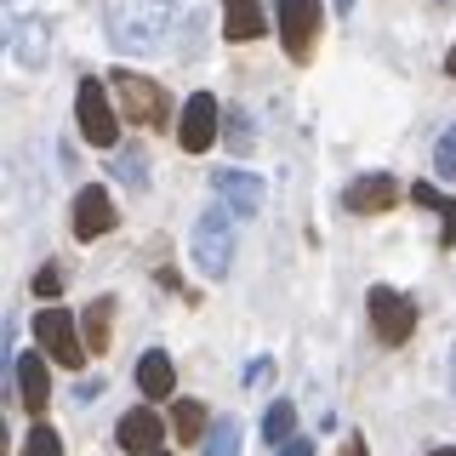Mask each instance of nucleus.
<instances>
[{
	"instance_id": "f257e3e1",
	"label": "nucleus",
	"mask_w": 456,
	"mask_h": 456,
	"mask_svg": "<svg viewBox=\"0 0 456 456\" xmlns=\"http://www.w3.org/2000/svg\"><path fill=\"white\" fill-rule=\"evenodd\" d=\"M171 28V0H109V40L120 52H154Z\"/></svg>"
},
{
	"instance_id": "f03ea898",
	"label": "nucleus",
	"mask_w": 456,
	"mask_h": 456,
	"mask_svg": "<svg viewBox=\"0 0 456 456\" xmlns=\"http://www.w3.org/2000/svg\"><path fill=\"white\" fill-rule=\"evenodd\" d=\"M109 92L120 97V114L132 126H142V132H154V126L171 120V97L160 92V80L137 75V69H114V75H109Z\"/></svg>"
},
{
	"instance_id": "7ed1b4c3",
	"label": "nucleus",
	"mask_w": 456,
	"mask_h": 456,
	"mask_svg": "<svg viewBox=\"0 0 456 456\" xmlns=\"http://www.w3.org/2000/svg\"><path fill=\"white\" fill-rule=\"evenodd\" d=\"M189 251H194V263H200L206 280H223L228 268H234V217H228L223 206L200 211L194 234H189Z\"/></svg>"
},
{
	"instance_id": "20e7f679",
	"label": "nucleus",
	"mask_w": 456,
	"mask_h": 456,
	"mask_svg": "<svg viewBox=\"0 0 456 456\" xmlns=\"http://www.w3.org/2000/svg\"><path fill=\"white\" fill-rule=\"evenodd\" d=\"M75 120H80V137L92 142V149H114V142H120V120H114V103H109V80H97V75L80 80Z\"/></svg>"
},
{
	"instance_id": "39448f33",
	"label": "nucleus",
	"mask_w": 456,
	"mask_h": 456,
	"mask_svg": "<svg viewBox=\"0 0 456 456\" xmlns=\"http://www.w3.org/2000/svg\"><path fill=\"white\" fill-rule=\"evenodd\" d=\"M365 314H370L377 342H388V348L411 342V331H417V303H411L405 291H394V285H370V291H365Z\"/></svg>"
},
{
	"instance_id": "423d86ee",
	"label": "nucleus",
	"mask_w": 456,
	"mask_h": 456,
	"mask_svg": "<svg viewBox=\"0 0 456 456\" xmlns=\"http://www.w3.org/2000/svg\"><path fill=\"white\" fill-rule=\"evenodd\" d=\"M274 23H280V46L291 63H308L314 57V35L325 23V6L320 0H274Z\"/></svg>"
},
{
	"instance_id": "0eeeda50",
	"label": "nucleus",
	"mask_w": 456,
	"mask_h": 456,
	"mask_svg": "<svg viewBox=\"0 0 456 456\" xmlns=\"http://www.w3.org/2000/svg\"><path fill=\"white\" fill-rule=\"evenodd\" d=\"M35 342H40V354H52L63 370L86 365V337L75 331V314L69 308H40L35 314Z\"/></svg>"
},
{
	"instance_id": "6e6552de",
	"label": "nucleus",
	"mask_w": 456,
	"mask_h": 456,
	"mask_svg": "<svg viewBox=\"0 0 456 456\" xmlns=\"http://www.w3.org/2000/svg\"><path fill=\"white\" fill-rule=\"evenodd\" d=\"M217 126H223V114H217V97H211V92H194L189 103H183L177 142H183L189 154H206L211 142H217Z\"/></svg>"
},
{
	"instance_id": "1a4fd4ad",
	"label": "nucleus",
	"mask_w": 456,
	"mask_h": 456,
	"mask_svg": "<svg viewBox=\"0 0 456 456\" xmlns=\"http://www.w3.org/2000/svg\"><path fill=\"white\" fill-rule=\"evenodd\" d=\"M399 183L388 177V171H365V177H354L348 189H342V206L354 211V217H370V211H388V206H399Z\"/></svg>"
},
{
	"instance_id": "9d476101",
	"label": "nucleus",
	"mask_w": 456,
	"mask_h": 456,
	"mask_svg": "<svg viewBox=\"0 0 456 456\" xmlns=\"http://www.w3.org/2000/svg\"><path fill=\"white\" fill-rule=\"evenodd\" d=\"M114 223H120V211H114V200H109V189H80L75 194V240H103V234H114Z\"/></svg>"
},
{
	"instance_id": "9b49d317",
	"label": "nucleus",
	"mask_w": 456,
	"mask_h": 456,
	"mask_svg": "<svg viewBox=\"0 0 456 456\" xmlns=\"http://www.w3.org/2000/svg\"><path fill=\"white\" fill-rule=\"evenodd\" d=\"M211 189H217L228 217H256V211H263V183H256L251 171H234V166H228V171L211 177Z\"/></svg>"
},
{
	"instance_id": "f8f14e48",
	"label": "nucleus",
	"mask_w": 456,
	"mask_h": 456,
	"mask_svg": "<svg viewBox=\"0 0 456 456\" xmlns=\"http://www.w3.org/2000/svg\"><path fill=\"white\" fill-rule=\"evenodd\" d=\"M114 439H120V451H132V456H154V451H160V439H166V422L154 417L149 405H137V411H126V417H120Z\"/></svg>"
},
{
	"instance_id": "ddd939ff",
	"label": "nucleus",
	"mask_w": 456,
	"mask_h": 456,
	"mask_svg": "<svg viewBox=\"0 0 456 456\" xmlns=\"http://www.w3.org/2000/svg\"><path fill=\"white\" fill-rule=\"evenodd\" d=\"M6 40H12V57H18L23 69H40V63H46V52H52V28L40 23V18H12Z\"/></svg>"
},
{
	"instance_id": "4468645a",
	"label": "nucleus",
	"mask_w": 456,
	"mask_h": 456,
	"mask_svg": "<svg viewBox=\"0 0 456 456\" xmlns=\"http://www.w3.org/2000/svg\"><path fill=\"white\" fill-rule=\"evenodd\" d=\"M18 394H23V411H46L52 405V370H46V354H18Z\"/></svg>"
},
{
	"instance_id": "2eb2a0df",
	"label": "nucleus",
	"mask_w": 456,
	"mask_h": 456,
	"mask_svg": "<svg viewBox=\"0 0 456 456\" xmlns=\"http://www.w3.org/2000/svg\"><path fill=\"white\" fill-rule=\"evenodd\" d=\"M223 35L228 40H263L268 35V18L256 0H223Z\"/></svg>"
},
{
	"instance_id": "dca6fc26",
	"label": "nucleus",
	"mask_w": 456,
	"mask_h": 456,
	"mask_svg": "<svg viewBox=\"0 0 456 456\" xmlns=\"http://www.w3.org/2000/svg\"><path fill=\"white\" fill-rule=\"evenodd\" d=\"M137 388H142V399H171V388H177L171 354H160V348L142 354V360H137Z\"/></svg>"
},
{
	"instance_id": "f3484780",
	"label": "nucleus",
	"mask_w": 456,
	"mask_h": 456,
	"mask_svg": "<svg viewBox=\"0 0 456 456\" xmlns=\"http://www.w3.org/2000/svg\"><path fill=\"white\" fill-rule=\"evenodd\" d=\"M80 331H86V354H103V348H109V337H114V297H97V303H86Z\"/></svg>"
},
{
	"instance_id": "a211bd4d",
	"label": "nucleus",
	"mask_w": 456,
	"mask_h": 456,
	"mask_svg": "<svg viewBox=\"0 0 456 456\" xmlns=\"http://www.w3.org/2000/svg\"><path fill=\"white\" fill-rule=\"evenodd\" d=\"M411 200H417V206H434L439 211V246H456V200H445L434 189V183H417V189H411Z\"/></svg>"
},
{
	"instance_id": "6ab92c4d",
	"label": "nucleus",
	"mask_w": 456,
	"mask_h": 456,
	"mask_svg": "<svg viewBox=\"0 0 456 456\" xmlns=\"http://www.w3.org/2000/svg\"><path fill=\"white\" fill-rule=\"evenodd\" d=\"M263 439H268L274 451L297 439V405H291V399H274V405H268V417H263Z\"/></svg>"
},
{
	"instance_id": "aec40b11",
	"label": "nucleus",
	"mask_w": 456,
	"mask_h": 456,
	"mask_svg": "<svg viewBox=\"0 0 456 456\" xmlns=\"http://www.w3.org/2000/svg\"><path fill=\"white\" fill-rule=\"evenodd\" d=\"M171 428H177V439H206L211 434V417H206V405L200 399H177V411H171Z\"/></svg>"
},
{
	"instance_id": "412c9836",
	"label": "nucleus",
	"mask_w": 456,
	"mask_h": 456,
	"mask_svg": "<svg viewBox=\"0 0 456 456\" xmlns=\"http://www.w3.org/2000/svg\"><path fill=\"white\" fill-rule=\"evenodd\" d=\"M114 171H120V183L142 189V183H149V154H142V142H126V149L114 154Z\"/></svg>"
},
{
	"instance_id": "4be33fe9",
	"label": "nucleus",
	"mask_w": 456,
	"mask_h": 456,
	"mask_svg": "<svg viewBox=\"0 0 456 456\" xmlns=\"http://www.w3.org/2000/svg\"><path fill=\"white\" fill-rule=\"evenodd\" d=\"M200 456H240V422L234 417H217L211 422V434H206V451Z\"/></svg>"
},
{
	"instance_id": "5701e85b",
	"label": "nucleus",
	"mask_w": 456,
	"mask_h": 456,
	"mask_svg": "<svg viewBox=\"0 0 456 456\" xmlns=\"http://www.w3.org/2000/svg\"><path fill=\"white\" fill-rule=\"evenodd\" d=\"M23 456H63V439H57V428L35 422V428H28V439H23Z\"/></svg>"
},
{
	"instance_id": "b1692460",
	"label": "nucleus",
	"mask_w": 456,
	"mask_h": 456,
	"mask_svg": "<svg viewBox=\"0 0 456 456\" xmlns=\"http://www.w3.org/2000/svg\"><path fill=\"white\" fill-rule=\"evenodd\" d=\"M434 171H439V177H456V126H445V137H439V149H434Z\"/></svg>"
},
{
	"instance_id": "393cba45",
	"label": "nucleus",
	"mask_w": 456,
	"mask_h": 456,
	"mask_svg": "<svg viewBox=\"0 0 456 456\" xmlns=\"http://www.w3.org/2000/svg\"><path fill=\"white\" fill-rule=\"evenodd\" d=\"M28 285H35V297H46V303H52V297L63 291V268H57V263H46V268H40V274L28 280Z\"/></svg>"
},
{
	"instance_id": "a878e982",
	"label": "nucleus",
	"mask_w": 456,
	"mask_h": 456,
	"mask_svg": "<svg viewBox=\"0 0 456 456\" xmlns=\"http://www.w3.org/2000/svg\"><path fill=\"white\" fill-rule=\"evenodd\" d=\"M228 137H234V149H240V154L251 149V132H246V114H234V120H228Z\"/></svg>"
},
{
	"instance_id": "bb28decb",
	"label": "nucleus",
	"mask_w": 456,
	"mask_h": 456,
	"mask_svg": "<svg viewBox=\"0 0 456 456\" xmlns=\"http://www.w3.org/2000/svg\"><path fill=\"white\" fill-rule=\"evenodd\" d=\"M274 456H314V439H303V434H297V439H291V445H280Z\"/></svg>"
},
{
	"instance_id": "cd10ccee",
	"label": "nucleus",
	"mask_w": 456,
	"mask_h": 456,
	"mask_svg": "<svg viewBox=\"0 0 456 456\" xmlns=\"http://www.w3.org/2000/svg\"><path fill=\"white\" fill-rule=\"evenodd\" d=\"M97 394H103V377H86L80 388H75V399H97Z\"/></svg>"
},
{
	"instance_id": "c85d7f7f",
	"label": "nucleus",
	"mask_w": 456,
	"mask_h": 456,
	"mask_svg": "<svg viewBox=\"0 0 456 456\" xmlns=\"http://www.w3.org/2000/svg\"><path fill=\"white\" fill-rule=\"evenodd\" d=\"M342 456H370V451H365V439H360V434H354V439H348V445H342Z\"/></svg>"
},
{
	"instance_id": "c756f323",
	"label": "nucleus",
	"mask_w": 456,
	"mask_h": 456,
	"mask_svg": "<svg viewBox=\"0 0 456 456\" xmlns=\"http://www.w3.org/2000/svg\"><path fill=\"white\" fill-rule=\"evenodd\" d=\"M445 75H451V80H456V46H451V52H445Z\"/></svg>"
},
{
	"instance_id": "7c9ffc66",
	"label": "nucleus",
	"mask_w": 456,
	"mask_h": 456,
	"mask_svg": "<svg viewBox=\"0 0 456 456\" xmlns=\"http://www.w3.org/2000/svg\"><path fill=\"white\" fill-rule=\"evenodd\" d=\"M337 12H342V18H348V12H354V0H337Z\"/></svg>"
},
{
	"instance_id": "2f4dec72",
	"label": "nucleus",
	"mask_w": 456,
	"mask_h": 456,
	"mask_svg": "<svg viewBox=\"0 0 456 456\" xmlns=\"http://www.w3.org/2000/svg\"><path fill=\"white\" fill-rule=\"evenodd\" d=\"M428 456H456V445H445V451H428Z\"/></svg>"
},
{
	"instance_id": "473e14b6",
	"label": "nucleus",
	"mask_w": 456,
	"mask_h": 456,
	"mask_svg": "<svg viewBox=\"0 0 456 456\" xmlns=\"http://www.w3.org/2000/svg\"><path fill=\"white\" fill-rule=\"evenodd\" d=\"M451 388H456V360H451Z\"/></svg>"
},
{
	"instance_id": "72a5a7b5",
	"label": "nucleus",
	"mask_w": 456,
	"mask_h": 456,
	"mask_svg": "<svg viewBox=\"0 0 456 456\" xmlns=\"http://www.w3.org/2000/svg\"><path fill=\"white\" fill-rule=\"evenodd\" d=\"M434 6H445V0H434Z\"/></svg>"
},
{
	"instance_id": "f704fd0d",
	"label": "nucleus",
	"mask_w": 456,
	"mask_h": 456,
	"mask_svg": "<svg viewBox=\"0 0 456 456\" xmlns=\"http://www.w3.org/2000/svg\"><path fill=\"white\" fill-rule=\"evenodd\" d=\"M154 456H166V451H154Z\"/></svg>"
}]
</instances>
